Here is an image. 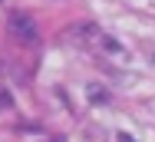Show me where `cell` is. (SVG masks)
<instances>
[{
    "label": "cell",
    "mask_w": 155,
    "mask_h": 142,
    "mask_svg": "<svg viewBox=\"0 0 155 142\" xmlns=\"http://www.w3.org/2000/svg\"><path fill=\"white\" fill-rule=\"evenodd\" d=\"M7 27H10V33H13L20 43H27V46H33V43L40 40V27L33 23V17L20 13V10H13V13L7 17Z\"/></svg>",
    "instance_id": "cell-1"
},
{
    "label": "cell",
    "mask_w": 155,
    "mask_h": 142,
    "mask_svg": "<svg viewBox=\"0 0 155 142\" xmlns=\"http://www.w3.org/2000/svg\"><path fill=\"white\" fill-rule=\"evenodd\" d=\"M99 46H102L106 53H112V56H122V59L129 56V53H125V46L116 40V36H106V33H99Z\"/></svg>",
    "instance_id": "cell-2"
},
{
    "label": "cell",
    "mask_w": 155,
    "mask_h": 142,
    "mask_svg": "<svg viewBox=\"0 0 155 142\" xmlns=\"http://www.w3.org/2000/svg\"><path fill=\"white\" fill-rule=\"evenodd\" d=\"M69 36L89 40V36H99V30H96V23H73V27H69Z\"/></svg>",
    "instance_id": "cell-3"
},
{
    "label": "cell",
    "mask_w": 155,
    "mask_h": 142,
    "mask_svg": "<svg viewBox=\"0 0 155 142\" xmlns=\"http://www.w3.org/2000/svg\"><path fill=\"white\" fill-rule=\"evenodd\" d=\"M89 103H109V93L102 86H89Z\"/></svg>",
    "instance_id": "cell-4"
},
{
    "label": "cell",
    "mask_w": 155,
    "mask_h": 142,
    "mask_svg": "<svg viewBox=\"0 0 155 142\" xmlns=\"http://www.w3.org/2000/svg\"><path fill=\"white\" fill-rule=\"evenodd\" d=\"M119 142H135V139H132V136H125V132H122V136H119Z\"/></svg>",
    "instance_id": "cell-5"
},
{
    "label": "cell",
    "mask_w": 155,
    "mask_h": 142,
    "mask_svg": "<svg viewBox=\"0 0 155 142\" xmlns=\"http://www.w3.org/2000/svg\"><path fill=\"white\" fill-rule=\"evenodd\" d=\"M152 63H155V56H152Z\"/></svg>",
    "instance_id": "cell-6"
},
{
    "label": "cell",
    "mask_w": 155,
    "mask_h": 142,
    "mask_svg": "<svg viewBox=\"0 0 155 142\" xmlns=\"http://www.w3.org/2000/svg\"><path fill=\"white\" fill-rule=\"evenodd\" d=\"M0 3H3V0H0Z\"/></svg>",
    "instance_id": "cell-7"
}]
</instances>
